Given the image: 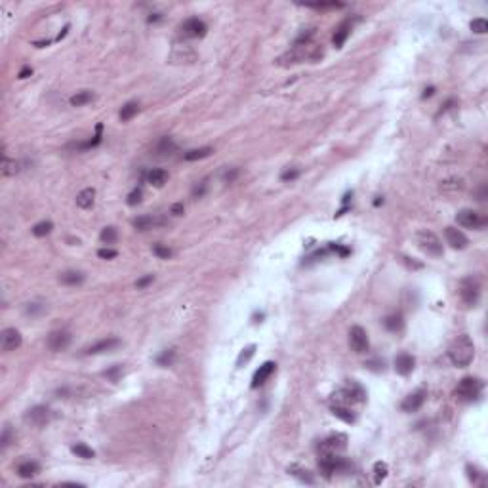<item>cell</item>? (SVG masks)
<instances>
[{
	"label": "cell",
	"mask_w": 488,
	"mask_h": 488,
	"mask_svg": "<svg viewBox=\"0 0 488 488\" xmlns=\"http://www.w3.org/2000/svg\"><path fill=\"white\" fill-rule=\"evenodd\" d=\"M141 197H143V191H141L139 187H135L132 193L128 195V200H126V202H128L130 206H135V204H139V202H141Z\"/></svg>",
	"instance_id": "f35d334b"
},
{
	"label": "cell",
	"mask_w": 488,
	"mask_h": 488,
	"mask_svg": "<svg viewBox=\"0 0 488 488\" xmlns=\"http://www.w3.org/2000/svg\"><path fill=\"white\" fill-rule=\"evenodd\" d=\"M153 281H155V277H153V275H147V277H141V279H139V281L135 282V288H139V290L145 288V286H149V284H151Z\"/></svg>",
	"instance_id": "60d3db41"
},
{
	"label": "cell",
	"mask_w": 488,
	"mask_h": 488,
	"mask_svg": "<svg viewBox=\"0 0 488 488\" xmlns=\"http://www.w3.org/2000/svg\"><path fill=\"white\" fill-rule=\"evenodd\" d=\"M10 433H12L10 425H6V427H4V433H2V439H0V443H2V448H6V446L10 444Z\"/></svg>",
	"instance_id": "ee69618b"
},
{
	"label": "cell",
	"mask_w": 488,
	"mask_h": 488,
	"mask_svg": "<svg viewBox=\"0 0 488 488\" xmlns=\"http://www.w3.org/2000/svg\"><path fill=\"white\" fill-rule=\"evenodd\" d=\"M214 153V149L212 147H200V149H191V151H187L185 155H183V158L185 160H200V158H206V156H210Z\"/></svg>",
	"instance_id": "83f0119b"
},
{
	"label": "cell",
	"mask_w": 488,
	"mask_h": 488,
	"mask_svg": "<svg viewBox=\"0 0 488 488\" xmlns=\"http://www.w3.org/2000/svg\"><path fill=\"white\" fill-rule=\"evenodd\" d=\"M166 220L162 216H139L132 222V225L137 229V231H149V229H155V227H160L164 225Z\"/></svg>",
	"instance_id": "2e32d148"
},
{
	"label": "cell",
	"mask_w": 488,
	"mask_h": 488,
	"mask_svg": "<svg viewBox=\"0 0 488 488\" xmlns=\"http://www.w3.org/2000/svg\"><path fill=\"white\" fill-rule=\"evenodd\" d=\"M94 200H95V191L88 187V189H82L78 195H76V206L82 208V210H88L94 206Z\"/></svg>",
	"instance_id": "44dd1931"
},
{
	"label": "cell",
	"mask_w": 488,
	"mask_h": 488,
	"mask_svg": "<svg viewBox=\"0 0 488 488\" xmlns=\"http://www.w3.org/2000/svg\"><path fill=\"white\" fill-rule=\"evenodd\" d=\"M444 235H446V243L450 244L454 250H464V248H467V244H469L466 235L460 229H456V227H446Z\"/></svg>",
	"instance_id": "4fadbf2b"
},
{
	"label": "cell",
	"mask_w": 488,
	"mask_h": 488,
	"mask_svg": "<svg viewBox=\"0 0 488 488\" xmlns=\"http://www.w3.org/2000/svg\"><path fill=\"white\" fill-rule=\"evenodd\" d=\"M467 477H469L471 483H477V481H479V471H477L475 467L467 466Z\"/></svg>",
	"instance_id": "f6af8a7d"
},
{
	"label": "cell",
	"mask_w": 488,
	"mask_h": 488,
	"mask_svg": "<svg viewBox=\"0 0 488 488\" xmlns=\"http://www.w3.org/2000/svg\"><path fill=\"white\" fill-rule=\"evenodd\" d=\"M160 19V14H153L151 18H149V23H153V21H158Z\"/></svg>",
	"instance_id": "816d5d0a"
},
{
	"label": "cell",
	"mask_w": 488,
	"mask_h": 488,
	"mask_svg": "<svg viewBox=\"0 0 488 488\" xmlns=\"http://www.w3.org/2000/svg\"><path fill=\"white\" fill-rule=\"evenodd\" d=\"M97 256H99V258H103V260H113V258H116V256H118V252H116V250H113V248H101V250L97 252Z\"/></svg>",
	"instance_id": "ab89813d"
},
{
	"label": "cell",
	"mask_w": 488,
	"mask_h": 488,
	"mask_svg": "<svg viewBox=\"0 0 488 488\" xmlns=\"http://www.w3.org/2000/svg\"><path fill=\"white\" fill-rule=\"evenodd\" d=\"M469 27H471V31H473V33H477V35H485V33L488 31V23H487V19H483V18L473 19Z\"/></svg>",
	"instance_id": "d590c367"
},
{
	"label": "cell",
	"mask_w": 488,
	"mask_h": 488,
	"mask_svg": "<svg viewBox=\"0 0 488 488\" xmlns=\"http://www.w3.org/2000/svg\"><path fill=\"white\" fill-rule=\"evenodd\" d=\"M288 473H292L294 477H298L301 483H307V485H313V483H315V479L311 477V473L307 469H300V467L292 466V467H288Z\"/></svg>",
	"instance_id": "f546056e"
},
{
	"label": "cell",
	"mask_w": 488,
	"mask_h": 488,
	"mask_svg": "<svg viewBox=\"0 0 488 488\" xmlns=\"http://www.w3.org/2000/svg\"><path fill=\"white\" fill-rule=\"evenodd\" d=\"M2 151H4V149H2ZM0 172H2V176H4V178H8V176H16V174L19 172V164H18L16 160H12L10 156L6 155V151H4V155H2Z\"/></svg>",
	"instance_id": "7402d4cb"
},
{
	"label": "cell",
	"mask_w": 488,
	"mask_h": 488,
	"mask_svg": "<svg viewBox=\"0 0 488 488\" xmlns=\"http://www.w3.org/2000/svg\"><path fill=\"white\" fill-rule=\"evenodd\" d=\"M456 222L460 223L462 227H467V229H483L487 225V218L475 210H469V208H464L456 214Z\"/></svg>",
	"instance_id": "8992f818"
},
{
	"label": "cell",
	"mask_w": 488,
	"mask_h": 488,
	"mask_svg": "<svg viewBox=\"0 0 488 488\" xmlns=\"http://www.w3.org/2000/svg\"><path fill=\"white\" fill-rule=\"evenodd\" d=\"M153 252H155L158 258H162V260H168V258L172 256V250L166 248V246H162V244H155V246H153Z\"/></svg>",
	"instance_id": "74e56055"
},
{
	"label": "cell",
	"mask_w": 488,
	"mask_h": 488,
	"mask_svg": "<svg viewBox=\"0 0 488 488\" xmlns=\"http://www.w3.org/2000/svg\"><path fill=\"white\" fill-rule=\"evenodd\" d=\"M206 23L199 19V18H189V19H185V21L181 23V27H179V33L183 35V37H187V38H202L204 35H206Z\"/></svg>",
	"instance_id": "52a82bcc"
},
{
	"label": "cell",
	"mask_w": 488,
	"mask_h": 488,
	"mask_svg": "<svg viewBox=\"0 0 488 488\" xmlns=\"http://www.w3.org/2000/svg\"><path fill=\"white\" fill-rule=\"evenodd\" d=\"M31 73H33V69H31V67H23L21 71H19V75H18V76H19V78H27V76H29Z\"/></svg>",
	"instance_id": "c3c4849f"
},
{
	"label": "cell",
	"mask_w": 488,
	"mask_h": 488,
	"mask_svg": "<svg viewBox=\"0 0 488 488\" xmlns=\"http://www.w3.org/2000/svg\"><path fill=\"white\" fill-rule=\"evenodd\" d=\"M19 345H21V334H19V330H16V328L2 330V334H0V347H2L4 353L16 351Z\"/></svg>",
	"instance_id": "30bf717a"
},
{
	"label": "cell",
	"mask_w": 488,
	"mask_h": 488,
	"mask_svg": "<svg viewBox=\"0 0 488 488\" xmlns=\"http://www.w3.org/2000/svg\"><path fill=\"white\" fill-rule=\"evenodd\" d=\"M174 357H176V351H174V349H166V351H162V355L156 357V364H160V366H170V364L174 362Z\"/></svg>",
	"instance_id": "e575fe53"
},
{
	"label": "cell",
	"mask_w": 488,
	"mask_h": 488,
	"mask_svg": "<svg viewBox=\"0 0 488 488\" xmlns=\"http://www.w3.org/2000/svg\"><path fill=\"white\" fill-rule=\"evenodd\" d=\"M275 362H271V360H267V362H263L258 370H256V374H254V377H252V387L254 389H258V387H262L263 383H265L267 379L271 377V374L275 372Z\"/></svg>",
	"instance_id": "e0dca14e"
},
{
	"label": "cell",
	"mask_w": 488,
	"mask_h": 488,
	"mask_svg": "<svg viewBox=\"0 0 488 488\" xmlns=\"http://www.w3.org/2000/svg\"><path fill=\"white\" fill-rule=\"evenodd\" d=\"M176 151H178V145H176V141L170 135L160 137L158 143L155 145V155L160 156V158H168V156L174 155Z\"/></svg>",
	"instance_id": "ac0fdd59"
},
{
	"label": "cell",
	"mask_w": 488,
	"mask_h": 488,
	"mask_svg": "<svg viewBox=\"0 0 488 488\" xmlns=\"http://www.w3.org/2000/svg\"><path fill=\"white\" fill-rule=\"evenodd\" d=\"M414 366H416V358L412 355L400 353V355L395 357V372H397L399 376H408V374H412Z\"/></svg>",
	"instance_id": "5bb4252c"
},
{
	"label": "cell",
	"mask_w": 488,
	"mask_h": 488,
	"mask_svg": "<svg viewBox=\"0 0 488 488\" xmlns=\"http://www.w3.org/2000/svg\"><path fill=\"white\" fill-rule=\"evenodd\" d=\"M147 181H149L151 185H155V187H162V185L168 181V172L162 170V168H155V170H151V172L147 174Z\"/></svg>",
	"instance_id": "d4e9b609"
},
{
	"label": "cell",
	"mask_w": 488,
	"mask_h": 488,
	"mask_svg": "<svg viewBox=\"0 0 488 488\" xmlns=\"http://www.w3.org/2000/svg\"><path fill=\"white\" fill-rule=\"evenodd\" d=\"M99 239H101V243L103 244H114L116 243V239H118V233H116V229L114 227H105L103 231H101V235H99Z\"/></svg>",
	"instance_id": "1f68e13d"
},
{
	"label": "cell",
	"mask_w": 488,
	"mask_h": 488,
	"mask_svg": "<svg viewBox=\"0 0 488 488\" xmlns=\"http://www.w3.org/2000/svg\"><path fill=\"white\" fill-rule=\"evenodd\" d=\"M71 332L67 330H54V332L48 336V347L54 351V353H59V351H65L67 347L71 345Z\"/></svg>",
	"instance_id": "8fae6325"
},
{
	"label": "cell",
	"mask_w": 488,
	"mask_h": 488,
	"mask_svg": "<svg viewBox=\"0 0 488 488\" xmlns=\"http://www.w3.org/2000/svg\"><path fill=\"white\" fill-rule=\"evenodd\" d=\"M84 279L86 277L80 271H65V273L59 275V282L65 284V286H78V284L84 282Z\"/></svg>",
	"instance_id": "ffe728a7"
},
{
	"label": "cell",
	"mask_w": 488,
	"mask_h": 488,
	"mask_svg": "<svg viewBox=\"0 0 488 488\" xmlns=\"http://www.w3.org/2000/svg\"><path fill=\"white\" fill-rule=\"evenodd\" d=\"M54 229V225H52V222H40V223H37L31 231H33V235L35 237H46L50 231Z\"/></svg>",
	"instance_id": "d6a6232c"
},
{
	"label": "cell",
	"mask_w": 488,
	"mask_h": 488,
	"mask_svg": "<svg viewBox=\"0 0 488 488\" xmlns=\"http://www.w3.org/2000/svg\"><path fill=\"white\" fill-rule=\"evenodd\" d=\"M351 29H353V21H351V19H345V21L336 29V33H334V37H332V42L336 48H341V46H343V42L347 40V37L351 35Z\"/></svg>",
	"instance_id": "d6986e66"
},
{
	"label": "cell",
	"mask_w": 488,
	"mask_h": 488,
	"mask_svg": "<svg viewBox=\"0 0 488 488\" xmlns=\"http://www.w3.org/2000/svg\"><path fill=\"white\" fill-rule=\"evenodd\" d=\"M433 94H435V88H433V86H429V88H425V92H423L422 97H423V99H427V97H431Z\"/></svg>",
	"instance_id": "681fc988"
},
{
	"label": "cell",
	"mask_w": 488,
	"mask_h": 488,
	"mask_svg": "<svg viewBox=\"0 0 488 488\" xmlns=\"http://www.w3.org/2000/svg\"><path fill=\"white\" fill-rule=\"evenodd\" d=\"M458 294H460V300L464 301L466 307H475L479 303V298H481V281L477 277L462 279L460 286H458Z\"/></svg>",
	"instance_id": "7a4b0ae2"
},
{
	"label": "cell",
	"mask_w": 488,
	"mask_h": 488,
	"mask_svg": "<svg viewBox=\"0 0 488 488\" xmlns=\"http://www.w3.org/2000/svg\"><path fill=\"white\" fill-rule=\"evenodd\" d=\"M448 357H450V360H452V364L454 366H458V368H466L471 364V360H473V357H475V345H473V341H471V338L469 336H458L454 341H452V345L448 347Z\"/></svg>",
	"instance_id": "6da1fadb"
},
{
	"label": "cell",
	"mask_w": 488,
	"mask_h": 488,
	"mask_svg": "<svg viewBox=\"0 0 488 488\" xmlns=\"http://www.w3.org/2000/svg\"><path fill=\"white\" fill-rule=\"evenodd\" d=\"M118 345H120V339H118V338H105V339H101V341L90 345L84 353H86V355H99V353H107V351L116 349Z\"/></svg>",
	"instance_id": "9a60e30c"
},
{
	"label": "cell",
	"mask_w": 488,
	"mask_h": 488,
	"mask_svg": "<svg viewBox=\"0 0 488 488\" xmlns=\"http://www.w3.org/2000/svg\"><path fill=\"white\" fill-rule=\"evenodd\" d=\"M206 185H208V183H206V179H204V181H200V185H197V187L193 189V197H195V199H200V197L204 195Z\"/></svg>",
	"instance_id": "b9f144b4"
},
{
	"label": "cell",
	"mask_w": 488,
	"mask_h": 488,
	"mask_svg": "<svg viewBox=\"0 0 488 488\" xmlns=\"http://www.w3.org/2000/svg\"><path fill=\"white\" fill-rule=\"evenodd\" d=\"M389 469H387V464L385 462H376L374 464V477H376V485H379L385 477H387Z\"/></svg>",
	"instance_id": "836d02e7"
},
{
	"label": "cell",
	"mask_w": 488,
	"mask_h": 488,
	"mask_svg": "<svg viewBox=\"0 0 488 488\" xmlns=\"http://www.w3.org/2000/svg\"><path fill=\"white\" fill-rule=\"evenodd\" d=\"M383 324H385V328H387L389 332H400V330L404 328V320H402V315L395 313V315H389V317H385Z\"/></svg>",
	"instance_id": "484cf974"
},
{
	"label": "cell",
	"mask_w": 488,
	"mask_h": 488,
	"mask_svg": "<svg viewBox=\"0 0 488 488\" xmlns=\"http://www.w3.org/2000/svg\"><path fill=\"white\" fill-rule=\"evenodd\" d=\"M379 204H383V199H381V197H376V200H374V206H379Z\"/></svg>",
	"instance_id": "f5cc1de1"
},
{
	"label": "cell",
	"mask_w": 488,
	"mask_h": 488,
	"mask_svg": "<svg viewBox=\"0 0 488 488\" xmlns=\"http://www.w3.org/2000/svg\"><path fill=\"white\" fill-rule=\"evenodd\" d=\"M254 353H256V345H248L246 349H243V353L237 358V366H243L244 362H248L254 357Z\"/></svg>",
	"instance_id": "8d00e7d4"
},
{
	"label": "cell",
	"mask_w": 488,
	"mask_h": 488,
	"mask_svg": "<svg viewBox=\"0 0 488 488\" xmlns=\"http://www.w3.org/2000/svg\"><path fill=\"white\" fill-rule=\"evenodd\" d=\"M94 99V94L90 90H82V92H76L73 97H71V105L73 107H82Z\"/></svg>",
	"instance_id": "4316f807"
},
{
	"label": "cell",
	"mask_w": 488,
	"mask_h": 488,
	"mask_svg": "<svg viewBox=\"0 0 488 488\" xmlns=\"http://www.w3.org/2000/svg\"><path fill=\"white\" fill-rule=\"evenodd\" d=\"M332 414L338 416L339 420H343L345 423H353L355 422V414H353V408L351 406H343V404H332Z\"/></svg>",
	"instance_id": "cb8c5ba5"
},
{
	"label": "cell",
	"mask_w": 488,
	"mask_h": 488,
	"mask_svg": "<svg viewBox=\"0 0 488 488\" xmlns=\"http://www.w3.org/2000/svg\"><path fill=\"white\" fill-rule=\"evenodd\" d=\"M183 210H185V208H183V204H181V202H176V204L172 206L170 214H172V216H181V214H183Z\"/></svg>",
	"instance_id": "bcb514c9"
},
{
	"label": "cell",
	"mask_w": 488,
	"mask_h": 488,
	"mask_svg": "<svg viewBox=\"0 0 488 488\" xmlns=\"http://www.w3.org/2000/svg\"><path fill=\"white\" fill-rule=\"evenodd\" d=\"M416 243H418V246H420V250H423L427 256L441 258V256L444 254L443 243H441V239H439L433 231H427V229L418 231V235H416Z\"/></svg>",
	"instance_id": "277c9868"
},
{
	"label": "cell",
	"mask_w": 488,
	"mask_h": 488,
	"mask_svg": "<svg viewBox=\"0 0 488 488\" xmlns=\"http://www.w3.org/2000/svg\"><path fill=\"white\" fill-rule=\"evenodd\" d=\"M139 111V105L135 103V101H130V103H126L122 109H120V120H130L133 118L135 114Z\"/></svg>",
	"instance_id": "4dcf8cb0"
},
{
	"label": "cell",
	"mask_w": 488,
	"mask_h": 488,
	"mask_svg": "<svg viewBox=\"0 0 488 488\" xmlns=\"http://www.w3.org/2000/svg\"><path fill=\"white\" fill-rule=\"evenodd\" d=\"M425 397H427V391H425V389H418V391L410 393L406 399L400 402V410H402V412H408V414L420 410L423 406V402H425Z\"/></svg>",
	"instance_id": "7c38bea8"
},
{
	"label": "cell",
	"mask_w": 488,
	"mask_h": 488,
	"mask_svg": "<svg viewBox=\"0 0 488 488\" xmlns=\"http://www.w3.org/2000/svg\"><path fill=\"white\" fill-rule=\"evenodd\" d=\"M298 176H300V170H286V172H282L281 179L282 181H292V179H296Z\"/></svg>",
	"instance_id": "7bdbcfd3"
},
{
	"label": "cell",
	"mask_w": 488,
	"mask_h": 488,
	"mask_svg": "<svg viewBox=\"0 0 488 488\" xmlns=\"http://www.w3.org/2000/svg\"><path fill=\"white\" fill-rule=\"evenodd\" d=\"M347 448V437L343 433H336L330 435L328 439H324L319 444V456H334V454H341Z\"/></svg>",
	"instance_id": "5b68a950"
},
{
	"label": "cell",
	"mask_w": 488,
	"mask_h": 488,
	"mask_svg": "<svg viewBox=\"0 0 488 488\" xmlns=\"http://www.w3.org/2000/svg\"><path fill=\"white\" fill-rule=\"evenodd\" d=\"M50 418H52V410L48 406H42V404L29 408L27 414H25V422L35 425V427H44L46 423L50 422Z\"/></svg>",
	"instance_id": "ba28073f"
},
{
	"label": "cell",
	"mask_w": 488,
	"mask_h": 488,
	"mask_svg": "<svg viewBox=\"0 0 488 488\" xmlns=\"http://www.w3.org/2000/svg\"><path fill=\"white\" fill-rule=\"evenodd\" d=\"M454 103H456V101H454V99H448V101H446V103H444V105H443V109H441V113L448 111V109H450V107H452V105H454Z\"/></svg>",
	"instance_id": "f907efd6"
},
{
	"label": "cell",
	"mask_w": 488,
	"mask_h": 488,
	"mask_svg": "<svg viewBox=\"0 0 488 488\" xmlns=\"http://www.w3.org/2000/svg\"><path fill=\"white\" fill-rule=\"evenodd\" d=\"M38 471H40V466H38L37 462H33V460H27V462H23V464L18 466V475H19L21 479H31V477H35Z\"/></svg>",
	"instance_id": "603a6c76"
},
{
	"label": "cell",
	"mask_w": 488,
	"mask_h": 488,
	"mask_svg": "<svg viewBox=\"0 0 488 488\" xmlns=\"http://www.w3.org/2000/svg\"><path fill=\"white\" fill-rule=\"evenodd\" d=\"M120 374V366H114L113 370H109V372H105V376L107 377H111V379H116V376Z\"/></svg>",
	"instance_id": "7dc6e473"
},
{
	"label": "cell",
	"mask_w": 488,
	"mask_h": 488,
	"mask_svg": "<svg viewBox=\"0 0 488 488\" xmlns=\"http://www.w3.org/2000/svg\"><path fill=\"white\" fill-rule=\"evenodd\" d=\"M349 345L355 353H366L368 347H370V341H368V334L364 332L362 326H353L349 330Z\"/></svg>",
	"instance_id": "9c48e42d"
},
{
	"label": "cell",
	"mask_w": 488,
	"mask_h": 488,
	"mask_svg": "<svg viewBox=\"0 0 488 488\" xmlns=\"http://www.w3.org/2000/svg\"><path fill=\"white\" fill-rule=\"evenodd\" d=\"M71 452L76 454L78 458H84V460H92V458L95 456V452H94L90 446H86V444H82V443L73 444V446H71Z\"/></svg>",
	"instance_id": "f1b7e54d"
},
{
	"label": "cell",
	"mask_w": 488,
	"mask_h": 488,
	"mask_svg": "<svg viewBox=\"0 0 488 488\" xmlns=\"http://www.w3.org/2000/svg\"><path fill=\"white\" fill-rule=\"evenodd\" d=\"M483 387H485V383H483L479 377L467 376L458 383V387H456V397L460 400H464V402L477 400L481 397V393H483Z\"/></svg>",
	"instance_id": "3957f363"
}]
</instances>
